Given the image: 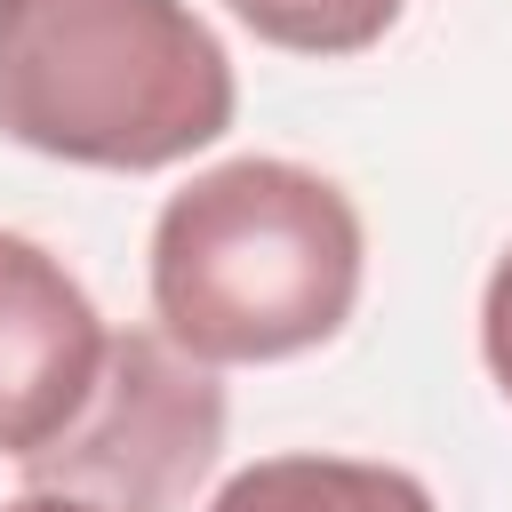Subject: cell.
I'll use <instances>...</instances> for the list:
<instances>
[{"label": "cell", "instance_id": "5b68a950", "mask_svg": "<svg viewBox=\"0 0 512 512\" xmlns=\"http://www.w3.org/2000/svg\"><path fill=\"white\" fill-rule=\"evenodd\" d=\"M208 512H440L432 488L400 464L368 456H256L240 464Z\"/></svg>", "mask_w": 512, "mask_h": 512}, {"label": "cell", "instance_id": "8992f818", "mask_svg": "<svg viewBox=\"0 0 512 512\" xmlns=\"http://www.w3.org/2000/svg\"><path fill=\"white\" fill-rule=\"evenodd\" d=\"M224 8L288 56H360L400 24V0H224Z\"/></svg>", "mask_w": 512, "mask_h": 512}, {"label": "cell", "instance_id": "3957f363", "mask_svg": "<svg viewBox=\"0 0 512 512\" xmlns=\"http://www.w3.org/2000/svg\"><path fill=\"white\" fill-rule=\"evenodd\" d=\"M224 456V384L168 328H112L72 424L24 456V488L96 512H184Z\"/></svg>", "mask_w": 512, "mask_h": 512}, {"label": "cell", "instance_id": "277c9868", "mask_svg": "<svg viewBox=\"0 0 512 512\" xmlns=\"http://www.w3.org/2000/svg\"><path fill=\"white\" fill-rule=\"evenodd\" d=\"M112 328L88 288L24 232H0V456L48 448L104 368Z\"/></svg>", "mask_w": 512, "mask_h": 512}, {"label": "cell", "instance_id": "7a4b0ae2", "mask_svg": "<svg viewBox=\"0 0 512 512\" xmlns=\"http://www.w3.org/2000/svg\"><path fill=\"white\" fill-rule=\"evenodd\" d=\"M232 104V56L184 0H0V136L40 160L176 168Z\"/></svg>", "mask_w": 512, "mask_h": 512}, {"label": "cell", "instance_id": "6da1fadb", "mask_svg": "<svg viewBox=\"0 0 512 512\" xmlns=\"http://www.w3.org/2000/svg\"><path fill=\"white\" fill-rule=\"evenodd\" d=\"M368 240L344 184L304 160H224L152 224V320L208 368L296 360L360 304Z\"/></svg>", "mask_w": 512, "mask_h": 512}, {"label": "cell", "instance_id": "52a82bcc", "mask_svg": "<svg viewBox=\"0 0 512 512\" xmlns=\"http://www.w3.org/2000/svg\"><path fill=\"white\" fill-rule=\"evenodd\" d=\"M480 360H488L496 392L512 400V248L496 256V272H488V296H480Z\"/></svg>", "mask_w": 512, "mask_h": 512}, {"label": "cell", "instance_id": "ba28073f", "mask_svg": "<svg viewBox=\"0 0 512 512\" xmlns=\"http://www.w3.org/2000/svg\"><path fill=\"white\" fill-rule=\"evenodd\" d=\"M0 512H96V504H80V496H56V488H24V496H8Z\"/></svg>", "mask_w": 512, "mask_h": 512}]
</instances>
